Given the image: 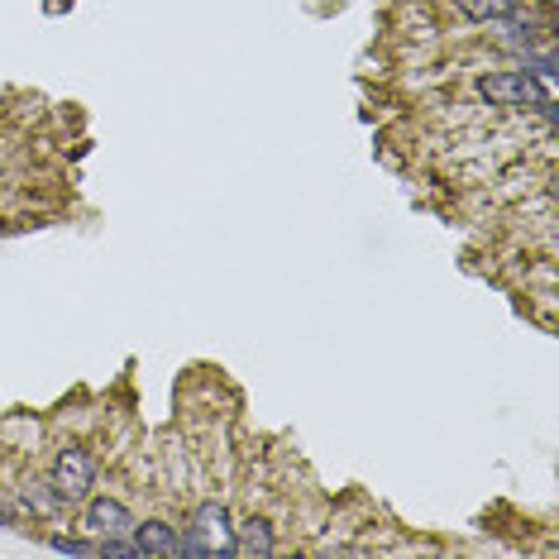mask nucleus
Here are the masks:
<instances>
[{"label":"nucleus","mask_w":559,"mask_h":559,"mask_svg":"<svg viewBox=\"0 0 559 559\" xmlns=\"http://www.w3.org/2000/svg\"><path fill=\"white\" fill-rule=\"evenodd\" d=\"M478 96H483V101H493V106H502V110L550 106L545 86H540L531 72H493V77H483V82H478Z\"/></svg>","instance_id":"nucleus-1"},{"label":"nucleus","mask_w":559,"mask_h":559,"mask_svg":"<svg viewBox=\"0 0 559 559\" xmlns=\"http://www.w3.org/2000/svg\"><path fill=\"white\" fill-rule=\"evenodd\" d=\"M53 493L63 497V507L72 502H86L91 497V483H96V459L82 450V445H67L58 459H53Z\"/></svg>","instance_id":"nucleus-2"},{"label":"nucleus","mask_w":559,"mask_h":559,"mask_svg":"<svg viewBox=\"0 0 559 559\" xmlns=\"http://www.w3.org/2000/svg\"><path fill=\"white\" fill-rule=\"evenodd\" d=\"M192 531L201 536V545H206L211 555H230L235 526H230V512H225V502H201V507H196Z\"/></svg>","instance_id":"nucleus-3"},{"label":"nucleus","mask_w":559,"mask_h":559,"mask_svg":"<svg viewBox=\"0 0 559 559\" xmlns=\"http://www.w3.org/2000/svg\"><path fill=\"white\" fill-rule=\"evenodd\" d=\"M86 526H91V536L96 540L129 536V531H134V516H129L125 502H115V497H96V502L86 507Z\"/></svg>","instance_id":"nucleus-4"},{"label":"nucleus","mask_w":559,"mask_h":559,"mask_svg":"<svg viewBox=\"0 0 559 559\" xmlns=\"http://www.w3.org/2000/svg\"><path fill=\"white\" fill-rule=\"evenodd\" d=\"M273 550H278V540H273V526H268L263 516H249L244 526H235L230 555H239V559H268Z\"/></svg>","instance_id":"nucleus-5"},{"label":"nucleus","mask_w":559,"mask_h":559,"mask_svg":"<svg viewBox=\"0 0 559 559\" xmlns=\"http://www.w3.org/2000/svg\"><path fill=\"white\" fill-rule=\"evenodd\" d=\"M134 550H139V559H172L177 555V531H172L168 521H134Z\"/></svg>","instance_id":"nucleus-6"},{"label":"nucleus","mask_w":559,"mask_h":559,"mask_svg":"<svg viewBox=\"0 0 559 559\" xmlns=\"http://www.w3.org/2000/svg\"><path fill=\"white\" fill-rule=\"evenodd\" d=\"M20 502L29 507V512H39V516H58L63 512V497L53 493V483H39V478H29L20 488Z\"/></svg>","instance_id":"nucleus-7"},{"label":"nucleus","mask_w":559,"mask_h":559,"mask_svg":"<svg viewBox=\"0 0 559 559\" xmlns=\"http://www.w3.org/2000/svg\"><path fill=\"white\" fill-rule=\"evenodd\" d=\"M464 15L469 20H512L516 0H464Z\"/></svg>","instance_id":"nucleus-8"},{"label":"nucleus","mask_w":559,"mask_h":559,"mask_svg":"<svg viewBox=\"0 0 559 559\" xmlns=\"http://www.w3.org/2000/svg\"><path fill=\"white\" fill-rule=\"evenodd\" d=\"M58 555H96V540H72V536H53L48 540Z\"/></svg>","instance_id":"nucleus-9"},{"label":"nucleus","mask_w":559,"mask_h":559,"mask_svg":"<svg viewBox=\"0 0 559 559\" xmlns=\"http://www.w3.org/2000/svg\"><path fill=\"white\" fill-rule=\"evenodd\" d=\"M177 555L206 559V555H211V550H206V545H201V536H196V531H187V536H177Z\"/></svg>","instance_id":"nucleus-10"},{"label":"nucleus","mask_w":559,"mask_h":559,"mask_svg":"<svg viewBox=\"0 0 559 559\" xmlns=\"http://www.w3.org/2000/svg\"><path fill=\"white\" fill-rule=\"evenodd\" d=\"M0 526H15V502L0 497Z\"/></svg>","instance_id":"nucleus-11"}]
</instances>
